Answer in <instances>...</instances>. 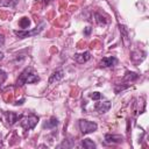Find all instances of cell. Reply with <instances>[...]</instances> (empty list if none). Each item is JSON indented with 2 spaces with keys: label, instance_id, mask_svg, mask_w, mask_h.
I'll return each instance as SVG.
<instances>
[{
  "label": "cell",
  "instance_id": "44dd1931",
  "mask_svg": "<svg viewBox=\"0 0 149 149\" xmlns=\"http://www.w3.org/2000/svg\"><path fill=\"white\" fill-rule=\"evenodd\" d=\"M2 58H3V54H2V52H1V51H0V61H1V59H2Z\"/></svg>",
  "mask_w": 149,
  "mask_h": 149
},
{
  "label": "cell",
  "instance_id": "5b68a950",
  "mask_svg": "<svg viewBox=\"0 0 149 149\" xmlns=\"http://www.w3.org/2000/svg\"><path fill=\"white\" fill-rule=\"evenodd\" d=\"M116 63H118V59H116L115 57L108 56V57H104V58L100 61L99 65H100L101 68H111V66H114Z\"/></svg>",
  "mask_w": 149,
  "mask_h": 149
},
{
  "label": "cell",
  "instance_id": "3957f363",
  "mask_svg": "<svg viewBox=\"0 0 149 149\" xmlns=\"http://www.w3.org/2000/svg\"><path fill=\"white\" fill-rule=\"evenodd\" d=\"M37 121H38V118L36 115H29L27 118L21 119L20 125L24 130H30V129L35 128V126L37 125Z\"/></svg>",
  "mask_w": 149,
  "mask_h": 149
},
{
  "label": "cell",
  "instance_id": "9c48e42d",
  "mask_svg": "<svg viewBox=\"0 0 149 149\" xmlns=\"http://www.w3.org/2000/svg\"><path fill=\"white\" fill-rule=\"evenodd\" d=\"M105 140L107 143H120L122 141V137L120 135H111V134H107L105 136Z\"/></svg>",
  "mask_w": 149,
  "mask_h": 149
},
{
  "label": "cell",
  "instance_id": "52a82bcc",
  "mask_svg": "<svg viewBox=\"0 0 149 149\" xmlns=\"http://www.w3.org/2000/svg\"><path fill=\"white\" fill-rule=\"evenodd\" d=\"M74 59L77 63L79 64H84L86 62H88L91 59V54L88 51H85V52H81V54H76L74 55Z\"/></svg>",
  "mask_w": 149,
  "mask_h": 149
},
{
  "label": "cell",
  "instance_id": "e0dca14e",
  "mask_svg": "<svg viewBox=\"0 0 149 149\" xmlns=\"http://www.w3.org/2000/svg\"><path fill=\"white\" fill-rule=\"evenodd\" d=\"M6 79H7V73L0 69V84H3Z\"/></svg>",
  "mask_w": 149,
  "mask_h": 149
},
{
  "label": "cell",
  "instance_id": "5bb4252c",
  "mask_svg": "<svg viewBox=\"0 0 149 149\" xmlns=\"http://www.w3.org/2000/svg\"><path fill=\"white\" fill-rule=\"evenodd\" d=\"M95 22L99 24V26H105V24H107V20L102 16V15H100V14H98V13H95Z\"/></svg>",
  "mask_w": 149,
  "mask_h": 149
},
{
  "label": "cell",
  "instance_id": "8992f818",
  "mask_svg": "<svg viewBox=\"0 0 149 149\" xmlns=\"http://www.w3.org/2000/svg\"><path fill=\"white\" fill-rule=\"evenodd\" d=\"M94 108H95V111H97L98 113H100V114L106 113V112L111 108V102H109L108 100L102 101V102H97L95 106H94Z\"/></svg>",
  "mask_w": 149,
  "mask_h": 149
},
{
  "label": "cell",
  "instance_id": "4fadbf2b",
  "mask_svg": "<svg viewBox=\"0 0 149 149\" xmlns=\"http://www.w3.org/2000/svg\"><path fill=\"white\" fill-rule=\"evenodd\" d=\"M57 125H58V120H57L56 118H51L49 121H47V122L43 125V127L50 129V128H55Z\"/></svg>",
  "mask_w": 149,
  "mask_h": 149
},
{
  "label": "cell",
  "instance_id": "8fae6325",
  "mask_svg": "<svg viewBox=\"0 0 149 149\" xmlns=\"http://www.w3.org/2000/svg\"><path fill=\"white\" fill-rule=\"evenodd\" d=\"M19 0H0L1 7H15Z\"/></svg>",
  "mask_w": 149,
  "mask_h": 149
},
{
  "label": "cell",
  "instance_id": "7402d4cb",
  "mask_svg": "<svg viewBox=\"0 0 149 149\" xmlns=\"http://www.w3.org/2000/svg\"><path fill=\"white\" fill-rule=\"evenodd\" d=\"M49 1H51V0H43V2H44V3H48Z\"/></svg>",
  "mask_w": 149,
  "mask_h": 149
},
{
  "label": "cell",
  "instance_id": "ac0fdd59",
  "mask_svg": "<svg viewBox=\"0 0 149 149\" xmlns=\"http://www.w3.org/2000/svg\"><path fill=\"white\" fill-rule=\"evenodd\" d=\"M90 98L93 99V100H99V99H101V93H99V92H93V93L90 94Z\"/></svg>",
  "mask_w": 149,
  "mask_h": 149
},
{
  "label": "cell",
  "instance_id": "7c38bea8",
  "mask_svg": "<svg viewBox=\"0 0 149 149\" xmlns=\"http://www.w3.org/2000/svg\"><path fill=\"white\" fill-rule=\"evenodd\" d=\"M81 146L85 148V149H94L95 148V143L90 140V139H85L81 141Z\"/></svg>",
  "mask_w": 149,
  "mask_h": 149
},
{
  "label": "cell",
  "instance_id": "ffe728a7",
  "mask_svg": "<svg viewBox=\"0 0 149 149\" xmlns=\"http://www.w3.org/2000/svg\"><path fill=\"white\" fill-rule=\"evenodd\" d=\"M90 33H91V28H90V27H86V29H85V33H84V34H85V35H88Z\"/></svg>",
  "mask_w": 149,
  "mask_h": 149
},
{
  "label": "cell",
  "instance_id": "ba28073f",
  "mask_svg": "<svg viewBox=\"0 0 149 149\" xmlns=\"http://www.w3.org/2000/svg\"><path fill=\"white\" fill-rule=\"evenodd\" d=\"M63 77H64V71H63L62 69H58V70H56V71L50 76V78H49V84H52V83H55V81H58V80H61Z\"/></svg>",
  "mask_w": 149,
  "mask_h": 149
},
{
  "label": "cell",
  "instance_id": "d6986e66",
  "mask_svg": "<svg viewBox=\"0 0 149 149\" xmlns=\"http://www.w3.org/2000/svg\"><path fill=\"white\" fill-rule=\"evenodd\" d=\"M3 43H5V37H3L2 34H0V47L3 45Z\"/></svg>",
  "mask_w": 149,
  "mask_h": 149
},
{
  "label": "cell",
  "instance_id": "6da1fadb",
  "mask_svg": "<svg viewBox=\"0 0 149 149\" xmlns=\"http://www.w3.org/2000/svg\"><path fill=\"white\" fill-rule=\"evenodd\" d=\"M38 80H40V77L33 71V69L27 68L20 74V77L16 81V86H23L24 84H33V83H36Z\"/></svg>",
  "mask_w": 149,
  "mask_h": 149
},
{
  "label": "cell",
  "instance_id": "7a4b0ae2",
  "mask_svg": "<svg viewBox=\"0 0 149 149\" xmlns=\"http://www.w3.org/2000/svg\"><path fill=\"white\" fill-rule=\"evenodd\" d=\"M79 128L81 130L83 134H90V133H93L97 130L98 128V125L93 121H88V120H79Z\"/></svg>",
  "mask_w": 149,
  "mask_h": 149
},
{
  "label": "cell",
  "instance_id": "2e32d148",
  "mask_svg": "<svg viewBox=\"0 0 149 149\" xmlns=\"http://www.w3.org/2000/svg\"><path fill=\"white\" fill-rule=\"evenodd\" d=\"M137 78H139V74H136L135 72H129V71L126 72V76H125V79H126V80L133 81V80H135V79H137Z\"/></svg>",
  "mask_w": 149,
  "mask_h": 149
},
{
  "label": "cell",
  "instance_id": "277c9868",
  "mask_svg": "<svg viewBox=\"0 0 149 149\" xmlns=\"http://www.w3.org/2000/svg\"><path fill=\"white\" fill-rule=\"evenodd\" d=\"M44 27V23H41L38 27H36L35 29L28 31V30H14V34L19 37V38H24V37H29V36H35L37 35Z\"/></svg>",
  "mask_w": 149,
  "mask_h": 149
},
{
  "label": "cell",
  "instance_id": "30bf717a",
  "mask_svg": "<svg viewBox=\"0 0 149 149\" xmlns=\"http://www.w3.org/2000/svg\"><path fill=\"white\" fill-rule=\"evenodd\" d=\"M7 116H8V122H9V125H14L19 119H21V118H22V115H21V114H20V115H17V114L12 113V112L7 113Z\"/></svg>",
  "mask_w": 149,
  "mask_h": 149
},
{
  "label": "cell",
  "instance_id": "9a60e30c",
  "mask_svg": "<svg viewBox=\"0 0 149 149\" xmlns=\"http://www.w3.org/2000/svg\"><path fill=\"white\" fill-rule=\"evenodd\" d=\"M29 24H30V20L28 19V17H22L21 20H20V22H19V26L24 30V29H27L28 27H29Z\"/></svg>",
  "mask_w": 149,
  "mask_h": 149
}]
</instances>
